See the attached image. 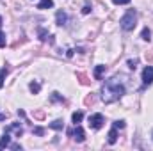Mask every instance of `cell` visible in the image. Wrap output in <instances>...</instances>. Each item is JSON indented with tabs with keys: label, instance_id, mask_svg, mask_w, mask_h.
I'll use <instances>...</instances> for the list:
<instances>
[{
	"label": "cell",
	"instance_id": "cell-1",
	"mask_svg": "<svg viewBox=\"0 0 153 151\" xmlns=\"http://www.w3.org/2000/svg\"><path fill=\"white\" fill-rule=\"evenodd\" d=\"M123 94H125V85L119 82L117 76H114V78H111V80L105 82L103 91H102V100L105 103H114Z\"/></svg>",
	"mask_w": 153,
	"mask_h": 151
},
{
	"label": "cell",
	"instance_id": "cell-2",
	"mask_svg": "<svg viewBox=\"0 0 153 151\" xmlns=\"http://www.w3.org/2000/svg\"><path fill=\"white\" fill-rule=\"evenodd\" d=\"M121 29L123 30H134L135 29V25H137V13L134 11V9H130L123 18H121Z\"/></svg>",
	"mask_w": 153,
	"mask_h": 151
},
{
	"label": "cell",
	"instance_id": "cell-3",
	"mask_svg": "<svg viewBox=\"0 0 153 151\" xmlns=\"http://www.w3.org/2000/svg\"><path fill=\"white\" fill-rule=\"evenodd\" d=\"M89 126L94 128V130H100L103 126V115L102 114H93L89 115Z\"/></svg>",
	"mask_w": 153,
	"mask_h": 151
},
{
	"label": "cell",
	"instance_id": "cell-4",
	"mask_svg": "<svg viewBox=\"0 0 153 151\" xmlns=\"http://www.w3.org/2000/svg\"><path fill=\"white\" fill-rule=\"evenodd\" d=\"M68 135H73V139H75L76 142H84L85 141V132H84L82 126H76L73 132H68Z\"/></svg>",
	"mask_w": 153,
	"mask_h": 151
},
{
	"label": "cell",
	"instance_id": "cell-5",
	"mask_svg": "<svg viewBox=\"0 0 153 151\" xmlns=\"http://www.w3.org/2000/svg\"><path fill=\"white\" fill-rule=\"evenodd\" d=\"M152 82H153V68L148 66V68H144V71H143V84H144V85H150Z\"/></svg>",
	"mask_w": 153,
	"mask_h": 151
},
{
	"label": "cell",
	"instance_id": "cell-6",
	"mask_svg": "<svg viewBox=\"0 0 153 151\" xmlns=\"http://www.w3.org/2000/svg\"><path fill=\"white\" fill-rule=\"evenodd\" d=\"M55 20H57V25H66V21H68V16H66V13L64 11H57V14H55Z\"/></svg>",
	"mask_w": 153,
	"mask_h": 151
},
{
	"label": "cell",
	"instance_id": "cell-7",
	"mask_svg": "<svg viewBox=\"0 0 153 151\" xmlns=\"http://www.w3.org/2000/svg\"><path fill=\"white\" fill-rule=\"evenodd\" d=\"M76 78H78V82H80L82 85H89V84H91V78L85 75V73H76Z\"/></svg>",
	"mask_w": 153,
	"mask_h": 151
},
{
	"label": "cell",
	"instance_id": "cell-8",
	"mask_svg": "<svg viewBox=\"0 0 153 151\" xmlns=\"http://www.w3.org/2000/svg\"><path fill=\"white\" fill-rule=\"evenodd\" d=\"M9 144H11V137H9V132H5L4 137L0 139V150H2V148H7Z\"/></svg>",
	"mask_w": 153,
	"mask_h": 151
},
{
	"label": "cell",
	"instance_id": "cell-9",
	"mask_svg": "<svg viewBox=\"0 0 153 151\" xmlns=\"http://www.w3.org/2000/svg\"><path fill=\"white\" fill-rule=\"evenodd\" d=\"M107 141H109V144H116V141H117V128H112V130L109 132Z\"/></svg>",
	"mask_w": 153,
	"mask_h": 151
},
{
	"label": "cell",
	"instance_id": "cell-10",
	"mask_svg": "<svg viewBox=\"0 0 153 151\" xmlns=\"http://www.w3.org/2000/svg\"><path fill=\"white\" fill-rule=\"evenodd\" d=\"M53 5V0H41L38 5V9H50Z\"/></svg>",
	"mask_w": 153,
	"mask_h": 151
},
{
	"label": "cell",
	"instance_id": "cell-11",
	"mask_svg": "<svg viewBox=\"0 0 153 151\" xmlns=\"http://www.w3.org/2000/svg\"><path fill=\"white\" fill-rule=\"evenodd\" d=\"M103 71H105V66H96V70H94V78H96V80H102Z\"/></svg>",
	"mask_w": 153,
	"mask_h": 151
},
{
	"label": "cell",
	"instance_id": "cell-12",
	"mask_svg": "<svg viewBox=\"0 0 153 151\" xmlns=\"http://www.w3.org/2000/svg\"><path fill=\"white\" fill-rule=\"evenodd\" d=\"M50 128H53V130H62V121H61V119H55L53 123H50Z\"/></svg>",
	"mask_w": 153,
	"mask_h": 151
},
{
	"label": "cell",
	"instance_id": "cell-13",
	"mask_svg": "<svg viewBox=\"0 0 153 151\" xmlns=\"http://www.w3.org/2000/svg\"><path fill=\"white\" fill-rule=\"evenodd\" d=\"M82 117H84V114H82V112H75L73 115H71V119H73V123H75V124H78V123L82 121Z\"/></svg>",
	"mask_w": 153,
	"mask_h": 151
},
{
	"label": "cell",
	"instance_id": "cell-14",
	"mask_svg": "<svg viewBox=\"0 0 153 151\" xmlns=\"http://www.w3.org/2000/svg\"><path fill=\"white\" fill-rule=\"evenodd\" d=\"M141 38L144 39V41H150V39H152V32H150V29H144V30L141 32Z\"/></svg>",
	"mask_w": 153,
	"mask_h": 151
},
{
	"label": "cell",
	"instance_id": "cell-15",
	"mask_svg": "<svg viewBox=\"0 0 153 151\" xmlns=\"http://www.w3.org/2000/svg\"><path fill=\"white\" fill-rule=\"evenodd\" d=\"M29 87H30V91H32L34 94H38L39 89H41V85H39L38 82H30V85H29Z\"/></svg>",
	"mask_w": 153,
	"mask_h": 151
},
{
	"label": "cell",
	"instance_id": "cell-16",
	"mask_svg": "<svg viewBox=\"0 0 153 151\" xmlns=\"http://www.w3.org/2000/svg\"><path fill=\"white\" fill-rule=\"evenodd\" d=\"M5 75H7V68H2V70H0V87L4 85V78H5Z\"/></svg>",
	"mask_w": 153,
	"mask_h": 151
},
{
	"label": "cell",
	"instance_id": "cell-17",
	"mask_svg": "<svg viewBox=\"0 0 153 151\" xmlns=\"http://www.w3.org/2000/svg\"><path fill=\"white\" fill-rule=\"evenodd\" d=\"M84 103H85L87 107H89V105H93V103H94V96H93V94H89V96H85V100H84Z\"/></svg>",
	"mask_w": 153,
	"mask_h": 151
},
{
	"label": "cell",
	"instance_id": "cell-18",
	"mask_svg": "<svg viewBox=\"0 0 153 151\" xmlns=\"http://www.w3.org/2000/svg\"><path fill=\"white\" fill-rule=\"evenodd\" d=\"M52 101H64V98H62L59 93H53V94H52Z\"/></svg>",
	"mask_w": 153,
	"mask_h": 151
},
{
	"label": "cell",
	"instance_id": "cell-19",
	"mask_svg": "<svg viewBox=\"0 0 153 151\" xmlns=\"http://www.w3.org/2000/svg\"><path fill=\"white\" fill-rule=\"evenodd\" d=\"M144 57H146V61H148V62H153V48H152V50H148V52L144 53Z\"/></svg>",
	"mask_w": 153,
	"mask_h": 151
},
{
	"label": "cell",
	"instance_id": "cell-20",
	"mask_svg": "<svg viewBox=\"0 0 153 151\" xmlns=\"http://www.w3.org/2000/svg\"><path fill=\"white\" fill-rule=\"evenodd\" d=\"M128 68H130V70H135V68H137V59H130V61H128Z\"/></svg>",
	"mask_w": 153,
	"mask_h": 151
},
{
	"label": "cell",
	"instance_id": "cell-21",
	"mask_svg": "<svg viewBox=\"0 0 153 151\" xmlns=\"http://www.w3.org/2000/svg\"><path fill=\"white\" fill-rule=\"evenodd\" d=\"M34 117L36 119H45V110H36L34 112Z\"/></svg>",
	"mask_w": 153,
	"mask_h": 151
},
{
	"label": "cell",
	"instance_id": "cell-22",
	"mask_svg": "<svg viewBox=\"0 0 153 151\" xmlns=\"http://www.w3.org/2000/svg\"><path fill=\"white\" fill-rule=\"evenodd\" d=\"M39 39L41 41H46V30L45 29H39Z\"/></svg>",
	"mask_w": 153,
	"mask_h": 151
},
{
	"label": "cell",
	"instance_id": "cell-23",
	"mask_svg": "<svg viewBox=\"0 0 153 151\" xmlns=\"http://www.w3.org/2000/svg\"><path fill=\"white\" fill-rule=\"evenodd\" d=\"M114 128H125V121H116Z\"/></svg>",
	"mask_w": 153,
	"mask_h": 151
},
{
	"label": "cell",
	"instance_id": "cell-24",
	"mask_svg": "<svg viewBox=\"0 0 153 151\" xmlns=\"http://www.w3.org/2000/svg\"><path fill=\"white\" fill-rule=\"evenodd\" d=\"M0 46H5V36L2 30H0Z\"/></svg>",
	"mask_w": 153,
	"mask_h": 151
},
{
	"label": "cell",
	"instance_id": "cell-25",
	"mask_svg": "<svg viewBox=\"0 0 153 151\" xmlns=\"http://www.w3.org/2000/svg\"><path fill=\"white\" fill-rule=\"evenodd\" d=\"M34 133H36V135H43V133H45V130H43V128H39V126H36V128H34Z\"/></svg>",
	"mask_w": 153,
	"mask_h": 151
},
{
	"label": "cell",
	"instance_id": "cell-26",
	"mask_svg": "<svg viewBox=\"0 0 153 151\" xmlns=\"http://www.w3.org/2000/svg\"><path fill=\"white\" fill-rule=\"evenodd\" d=\"M114 4H117V5H123V4H128L130 0H112Z\"/></svg>",
	"mask_w": 153,
	"mask_h": 151
},
{
	"label": "cell",
	"instance_id": "cell-27",
	"mask_svg": "<svg viewBox=\"0 0 153 151\" xmlns=\"http://www.w3.org/2000/svg\"><path fill=\"white\" fill-rule=\"evenodd\" d=\"M82 13H84V14H89V13H91V7H89V5H84Z\"/></svg>",
	"mask_w": 153,
	"mask_h": 151
},
{
	"label": "cell",
	"instance_id": "cell-28",
	"mask_svg": "<svg viewBox=\"0 0 153 151\" xmlns=\"http://www.w3.org/2000/svg\"><path fill=\"white\" fill-rule=\"evenodd\" d=\"M0 25H2V18H0Z\"/></svg>",
	"mask_w": 153,
	"mask_h": 151
}]
</instances>
